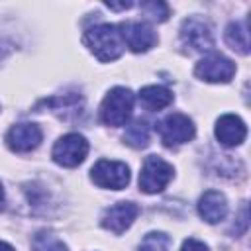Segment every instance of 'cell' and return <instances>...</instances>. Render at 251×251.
I'll list each match as a JSON object with an SVG mask.
<instances>
[{
  "instance_id": "obj_12",
  "label": "cell",
  "mask_w": 251,
  "mask_h": 251,
  "mask_svg": "<svg viewBox=\"0 0 251 251\" xmlns=\"http://www.w3.org/2000/svg\"><path fill=\"white\" fill-rule=\"evenodd\" d=\"M214 133H216V139L224 147H235V145H241L245 141L247 127H245V124L239 116L224 114V116L218 118Z\"/></svg>"
},
{
  "instance_id": "obj_24",
  "label": "cell",
  "mask_w": 251,
  "mask_h": 251,
  "mask_svg": "<svg viewBox=\"0 0 251 251\" xmlns=\"http://www.w3.org/2000/svg\"><path fill=\"white\" fill-rule=\"evenodd\" d=\"M4 208V188H2V182H0V210Z\"/></svg>"
},
{
  "instance_id": "obj_7",
  "label": "cell",
  "mask_w": 251,
  "mask_h": 251,
  "mask_svg": "<svg viewBox=\"0 0 251 251\" xmlns=\"http://www.w3.org/2000/svg\"><path fill=\"white\" fill-rule=\"evenodd\" d=\"M194 75L206 82H229L235 75V63L222 53H208L196 63Z\"/></svg>"
},
{
  "instance_id": "obj_4",
  "label": "cell",
  "mask_w": 251,
  "mask_h": 251,
  "mask_svg": "<svg viewBox=\"0 0 251 251\" xmlns=\"http://www.w3.org/2000/svg\"><path fill=\"white\" fill-rule=\"evenodd\" d=\"M173 173L175 171L171 163H167L157 155H149L143 161V167L139 173V188L145 194H157L163 188H167V184L173 178Z\"/></svg>"
},
{
  "instance_id": "obj_11",
  "label": "cell",
  "mask_w": 251,
  "mask_h": 251,
  "mask_svg": "<svg viewBox=\"0 0 251 251\" xmlns=\"http://www.w3.org/2000/svg\"><path fill=\"white\" fill-rule=\"evenodd\" d=\"M139 216V206L135 202H118L110 208L104 210L102 218H100V224L104 229L120 235L124 233L126 229H129V226L135 222V218Z\"/></svg>"
},
{
  "instance_id": "obj_23",
  "label": "cell",
  "mask_w": 251,
  "mask_h": 251,
  "mask_svg": "<svg viewBox=\"0 0 251 251\" xmlns=\"http://www.w3.org/2000/svg\"><path fill=\"white\" fill-rule=\"evenodd\" d=\"M0 251H14V247L10 243H6V241H0Z\"/></svg>"
},
{
  "instance_id": "obj_3",
  "label": "cell",
  "mask_w": 251,
  "mask_h": 251,
  "mask_svg": "<svg viewBox=\"0 0 251 251\" xmlns=\"http://www.w3.org/2000/svg\"><path fill=\"white\" fill-rule=\"evenodd\" d=\"M157 131L165 147H178L192 141L196 135L194 122L184 114H169L157 124Z\"/></svg>"
},
{
  "instance_id": "obj_19",
  "label": "cell",
  "mask_w": 251,
  "mask_h": 251,
  "mask_svg": "<svg viewBox=\"0 0 251 251\" xmlns=\"http://www.w3.org/2000/svg\"><path fill=\"white\" fill-rule=\"evenodd\" d=\"M169 249H171V237L163 231H149L139 243V251H169Z\"/></svg>"
},
{
  "instance_id": "obj_21",
  "label": "cell",
  "mask_w": 251,
  "mask_h": 251,
  "mask_svg": "<svg viewBox=\"0 0 251 251\" xmlns=\"http://www.w3.org/2000/svg\"><path fill=\"white\" fill-rule=\"evenodd\" d=\"M180 251H208V245L206 243H202V241H198V239H186L184 243H182V247H180Z\"/></svg>"
},
{
  "instance_id": "obj_1",
  "label": "cell",
  "mask_w": 251,
  "mask_h": 251,
  "mask_svg": "<svg viewBox=\"0 0 251 251\" xmlns=\"http://www.w3.org/2000/svg\"><path fill=\"white\" fill-rule=\"evenodd\" d=\"M84 45L102 63L116 61L124 53V47H126L122 41L120 29L114 24H98V25L88 27L84 31Z\"/></svg>"
},
{
  "instance_id": "obj_13",
  "label": "cell",
  "mask_w": 251,
  "mask_h": 251,
  "mask_svg": "<svg viewBox=\"0 0 251 251\" xmlns=\"http://www.w3.org/2000/svg\"><path fill=\"white\" fill-rule=\"evenodd\" d=\"M198 214L208 224H218L227 216V200L220 190H206L198 200Z\"/></svg>"
},
{
  "instance_id": "obj_20",
  "label": "cell",
  "mask_w": 251,
  "mask_h": 251,
  "mask_svg": "<svg viewBox=\"0 0 251 251\" xmlns=\"http://www.w3.org/2000/svg\"><path fill=\"white\" fill-rule=\"evenodd\" d=\"M141 12L145 16H149L153 22H165L169 18V6L161 0H149V2H141Z\"/></svg>"
},
{
  "instance_id": "obj_17",
  "label": "cell",
  "mask_w": 251,
  "mask_h": 251,
  "mask_svg": "<svg viewBox=\"0 0 251 251\" xmlns=\"http://www.w3.org/2000/svg\"><path fill=\"white\" fill-rule=\"evenodd\" d=\"M124 141L133 147V149H141V147H147L149 143V127L143 120H135L133 124H129L126 127V133H124Z\"/></svg>"
},
{
  "instance_id": "obj_9",
  "label": "cell",
  "mask_w": 251,
  "mask_h": 251,
  "mask_svg": "<svg viewBox=\"0 0 251 251\" xmlns=\"http://www.w3.org/2000/svg\"><path fill=\"white\" fill-rule=\"evenodd\" d=\"M124 45H127L133 53H145L157 43V35L153 27L145 22H124L118 25Z\"/></svg>"
},
{
  "instance_id": "obj_16",
  "label": "cell",
  "mask_w": 251,
  "mask_h": 251,
  "mask_svg": "<svg viewBox=\"0 0 251 251\" xmlns=\"http://www.w3.org/2000/svg\"><path fill=\"white\" fill-rule=\"evenodd\" d=\"M41 106H49V108H53L55 112H59V114H69V112H78L80 110V106H82V98L78 96V94H65V96H53V98H49V100H43V102H39L37 104V108H41Z\"/></svg>"
},
{
  "instance_id": "obj_22",
  "label": "cell",
  "mask_w": 251,
  "mask_h": 251,
  "mask_svg": "<svg viewBox=\"0 0 251 251\" xmlns=\"http://www.w3.org/2000/svg\"><path fill=\"white\" fill-rule=\"evenodd\" d=\"M106 6H108L110 10H127V8L133 6V2H120V4H116V2H106Z\"/></svg>"
},
{
  "instance_id": "obj_2",
  "label": "cell",
  "mask_w": 251,
  "mask_h": 251,
  "mask_svg": "<svg viewBox=\"0 0 251 251\" xmlns=\"http://www.w3.org/2000/svg\"><path fill=\"white\" fill-rule=\"evenodd\" d=\"M133 92L126 86H116L112 88L100 106V120L110 126V127H120L126 126V122L131 118V110H133Z\"/></svg>"
},
{
  "instance_id": "obj_5",
  "label": "cell",
  "mask_w": 251,
  "mask_h": 251,
  "mask_svg": "<svg viewBox=\"0 0 251 251\" xmlns=\"http://www.w3.org/2000/svg\"><path fill=\"white\" fill-rule=\"evenodd\" d=\"M86 155H88V141L80 133H67V135L59 137L51 151L53 161L57 165L69 167V169L80 165Z\"/></svg>"
},
{
  "instance_id": "obj_10",
  "label": "cell",
  "mask_w": 251,
  "mask_h": 251,
  "mask_svg": "<svg viewBox=\"0 0 251 251\" xmlns=\"http://www.w3.org/2000/svg\"><path fill=\"white\" fill-rule=\"evenodd\" d=\"M43 139V131L37 124L31 122H20L14 124L6 133V145L14 153H27L33 151Z\"/></svg>"
},
{
  "instance_id": "obj_6",
  "label": "cell",
  "mask_w": 251,
  "mask_h": 251,
  "mask_svg": "<svg viewBox=\"0 0 251 251\" xmlns=\"http://www.w3.org/2000/svg\"><path fill=\"white\" fill-rule=\"evenodd\" d=\"M90 178L96 186L100 188H110V190H122L129 184V169L122 161H110V159H100L92 169H90Z\"/></svg>"
},
{
  "instance_id": "obj_18",
  "label": "cell",
  "mask_w": 251,
  "mask_h": 251,
  "mask_svg": "<svg viewBox=\"0 0 251 251\" xmlns=\"http://www.w3.org/2000/svg\"><path fill=\"white\" fill-rule=\"evenodd\" d=\"M31 245H33V251H67V245L47 229L37 231L31 239Z\"/></svg>"
},
{
  "instance_id": "obj_8",
  "label": "cell",
  "mask_w": 251,
  "mask_h": 251,
  "mask_svg": "<svg viewBox=\"0 0 251 251\" xmlns=\"http://www.w3.org/2000/svg\"><path fill=\"white\" fill-rule=\"evenodd\" d=\"M180 41L186 47H190L192 51H210L214 47V35H212L208 22H204L202 18H196V16H190L182 22Z\"/></svg>"
},
{
  "instance_id": "obj_14",
  "label": "cell",
  "mask_w": 251,
  "mask_h": 251,
  "mask_svg": "<svg viewBox=\"0 0 251 251\" xmlns=\"http://www.w3.org/2000/svg\"><path fill=\"white\" fill-rule=\"evenodd\" d=\"M139 102L143 104V108L155 112V110H163L173 102V92L167 86L161 84H151V86H143L139 90Z\"/></svg>"
},
{
  "instance_id": "obj_15",
  "label": "cell",
  "mask_w": 251,
  "mask_h": 251,
  "mask_svg": "<svg viewBox=\"0 0 251 251\" xmlns=\"http://www.w3.org/2000/svg\"><path fill=\"white\" fill-rule=\"evenodd\" d=\"M224 37H226V43L233 51H237L241 55H247L249 53V31H247V22L245 20L227 24Z\"/></svg>"
}]
</instances>
